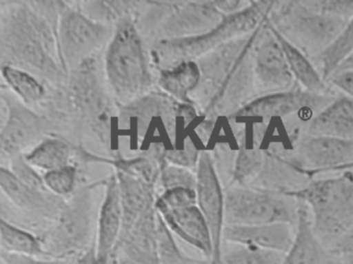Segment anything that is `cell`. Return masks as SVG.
<instances>
[{"label":"cell","mask_w":353,"mask_h":264,"mask_svg":"<svg viewBox=\"0 0 353 264\" xmlns=\"http://www.w3.org/2000/svg\"><path fill=\"white\" fill-rule=\"evenodd\" d=\"M282 192L309 208L314 232L328 250L352 228L353 172Z\"/></svg>","instance_id":"1"},{"label":"cell","mask_w":353,"mask_h":264,"mask_svg":"<svg viewBox=\"0 0 353 264\" xmlns=\"http://www.w3.org/2000/svg\"><path fill=\"white\" fill-rule=\"evenodd\" d=\"M276 1H250L249 7L225 16L214 30L200 36L171 39L159 44L157 59L165 65H179L212 52L226 43L259 30L276 8Z\"/></svg>","instance_id":"2"},{"label":"cell","mask_w":353,"mask_h":264,"mask_svg":"<svg viewBox=\"0 0 353 264\" xmlns=\"http://www.w3.org/2000/svg\"><path fill=\"white\" fill-rule=\"evenodd\" d=\"M107 79L117 100L132 102L148 90L150 73L141 39L130 21L119 24L105 59Z\"/></svg>","instance_id":"3"},{"label":"cell","mask_w":353,"mask_h":264,"mask_svg":"<svg viewBox=\"0 0 353 264\" xmlns=\"http://www.w3.org/2000/svg\"><path fill=\"white\" fill-rule=\"evenodd\" d=\"M270 17L272 26L305 54L320 55L349 21L319 13L303 1H276Z\"/></svg>","instance_id":"4"},{"label":"cell","mask_w":353,"mask_h":264,"mask_svg":"<svg viewBox=\"0 0 353 264\" xmlns=\"http://www.w3.org/2000/svg\"><path fill=\"white\" fill-rule=\"evenodd\" d=\"M301 202L278 190L232 187L225 193V224L232 226L287 223L295 226Z\"/></svg>","instance_id":"5"},{"label":"cell","mask_w":353,"mask_h":264,"mask_svg":"<svg viewBox=\"0 0 353 264\" xmlns=\"http://www.w3.org/2000/svg\"><path fill=\"white\" fill-rule=\"evenodd\" d=\"M44 243L48 257L67 260L94 245H90V204L88 197L80 196L61 207Z\"/></svg>","instance_id":"6"},{"label":"cell","mask_w":353,"mask_h":264,"mask_svg":"<svg viewBox=\"0 0 353 264\" xmlns=\"http://www.w3.org/2000/svg\"><path fill=\"white\" fill-rule=\"evenodd\" d=\"M326 94H315L301 88L270 92L250 101L232 114L236 121L250 119H272L289 115L301 114L310 117L314 111H320L332 102Z\"/></svg>","instance_id":"7"},{"label":"cell","mask_w":353,"mask_h":264,"mask_svg":"<svg viewBox=\"0 0 353 264\" xmlns=\"http://www.w3.org/2000/svg\"><path fill=\"white\" fill-rule=\"evenodd\" d=\"M353 163V139L307 135L301 140L294 159L289 164L303 174L338 172L341 167Z\"/></svg>","instance_id":"8"},{"label":"cell","mask_w":353,"mask_h":264,"mask_svg":"<svg viewBox=\"0 0 353 264\" xmlns=\"http://www.w3.org/2000/svg\"><path fill=\"white\" fill-rule=\"evenodd\" d=\"M196 174L197 206L208 222L212 233L214 253L210 264H220L225 226V193L219 181L210 154L203 152L198 159Z\"/></svg>","instance_id":"9"},{"label":"cell","mask_w":353,"mask_h":264,"mask_svg":"<svg viewBox=\"0 0 353 264\" xmlns=\"http://www.w3.org/2000/svg\"><path fill=\"white\" fill-rule=\"evenodd\" d=\"M107 30L75 11H65L59 26V44L65 63L77 67L100 48Z\"/></svg>","instance_id":"10"},{"label":"cell","mask_w":353,"mask_h":264,"mask_svg":"<svg viewBox=\"0 0 353 264\" xmlns=\"http://www.w3.org/2000/svg\"><path fill=\"white\" fill-rule=\"evenodd\" d=\"M262 32L253 53L254 73L262 88L266 90L272 92L290 90L294 84V78L280 43L268 28V20Z\"/></svg>","instance_id":"11"},{"label":"cell","mask_w":353,"mask_h":264,"mask_svg":"<svg viewBox=\"0 0 353 264\" xmlns=\"http://www.w3.org/2000/svg\"><path fill=\"white\" fill-rule=\"evenodd\" d=\"M123 216L119 179L112 176L107 185L104 200L99 212L97 238L94 241L99 263L109 264L117 253L123 233Z\"/></svg>","instance_id":"12"},{"label":"cell","mask_w":353,"mask_h":264,"mask_svg":"<svg viewBox=\"0 0 353 264\" xmlns=\"http://www.w3.org/2000/svg\"><path fill=\"white\" fill-rule=\"evenodd\" d=\"M295 226L287 223L232 226L227 225L223 241L241 247L265 250L286 254L292 245Z\"/></svg>","instance_id":"13"},{"label":"cell","mask_w":353,"mask_h":264,"mask_svg":"<svg viewBox=\"0 0 353 264\" xmlns=\"http://www.w3.org/2000/svg\"><path fill=\"white\" fill-rule=\"evenodd\" d=\"M117 252L125 264H160L156 208L148 210L121 239Z\"/></svg>","instance_id":"14"},{"label":"cell","mask_w":353,"mask_h":264,"mask_svg":"<svg viewBox=\"0 0 353 264\" xmlns=\"http://www.w3.org/2000/svg\"><path fill=\"white\" fill-rule=\"evenodd\" d=\"M173 234L199 251L210 262L214 253L212 233L197 205L185 206L158 214Z\"/></svg>","instance_id":"15"},{"label":"cell","mask_w":353,"mask_h":264,"mask_svg":"<svg viewBox=\"0 0 353 264\" xmlns=\"http://www.w3.org/2000/svg\"><path fill=\"white\" fill-rule=\"evenodd\" d=\"M339 259L314 232L311 214L305 204H299L292 245L285 254L282 264H332Z\"/></svg>","instance_id":"16"},{"label":"cell","mask_w":353,"mask_h":264,"mask_svg":"<svg viewBox=\"0 0 353 264\" xmlns=\"http://www.w3.org/2000/svg\"><path fill=\"white\" fill-rule=\"evenodd\" d=\"M0 185L3 193L24 212L41 216H57L61 207L55 205L53 200L49 199L46 191L36 189L19 179L15 173L1 168L0 170Z\"/></svg>","instance_id":"17"},{"label":"cell","mask_w":353,"mask_h":264,"mask_svg":"<svg viewBox=\"0 0 353 264\" xmlns=\"http://www.w3.org/2000/svg\"><path fill=\"white\" fill-rule=\"evenodd\" d=\"M307 135L353 139V99L341 97L311 119Z\"/></svg>","instance_id":"18"},{"label":"cell","mask_w":353,"mask_h":264,"mask_svg":"<svg viewBox=\"0 0 353 264\" xmlns=\"http://www.w3.org/2000/svg\"><path fill=\"white\" fill-rule=\"evenodd\" d=\"M117 179L123 216L121 239L148 210L154 207L156 200L152 195V185L144 181L123 172L117 174Z\"/></svg>","instance_id":"19"},{"label":"cell","mask_w":353,"mask_h":264,"mask_svg":"<svg viewBox=\"0 0 353 264\" xmlns=\"http://www.w3.org/2000/svg\"><path fill=\"white\" fill-rule=\"evenodd\" d=\"M268 26L272 34L276 36V40L282 47L288 63L289 69L292 74L294 81L299 84V88H303L305 92L315 94H325L326 83L325 80L322 77L321 73L316 69L315 65L310 61L307 55L301 50L299 47L295 46L288 39L285 38L268 19Z\"/></svg>","instance_id":"20"},{"label":"cell","mask_w":353,"mask_h":264,"mask_svg":"<svg viewBox=\"0 0 353 264\" xmlns=\"http://www.w3.org/2000/svg\"><path fill=\"white\" fill-rule=\"evenodd\" d=\"M224 17L212 1L190 3L189 7H185L172 18L168 30L171 34H176L174 39L200 36L214 30Z\"/></svg>","instance_id":"21"},{"label":"cell","mask_w":353,"mask_h":264,"mask_svg":"<svg viewBox=\"0 0 353 264\" xmlns=\"http://www.w3.org/2000/svg\"><path fill=\"white\" fill-rule=\"evenodd\" d=\"M41 119L26 109L17 106L8 116L1 132L3 154H17L38 138L42 131Z\"/></svg>","instance_id":"22"},{"label":"cell","mask_w":353,"mask_h":264,"mask_svg":"<svg viewBox=\"0 0 353 264\" xmlns=\"http://www.w3.org/2000/svg\"><path fill=\"white\" fill-rule=\"evenodd\" d=\"M32 24V20L30 18L26 20V23L24 20H21L20 23H14L13 30L10 34V43L21 59L36 67L42 68L43 65H46V55L43 51L45 46V34H40L44 30H41L40 26H37L36 21L34 26Z\"/></svg>","instance_id":"23"},{"label":"cell","mask_w":353,"mask_h":264,"mask_svg":"<svg viewBox=\"0 0 353 264\" xmlns=\"http://www.w3.org/2000/svg\"><path fill=\"white\" fill-rule=\"evenodd\" d=\"M0 245L3 253L30 257H48L44 239L8 222L5 219H1L0 222Z\"/></svg>","instance_id":"24"},{"label":"cell","mask_w":353,"mask_h":264,"mask_svg":"<svg viewBox=\"0 0 353 264\" xmlns=\"http://www.w3.org/2000/svg\"><path fill=\"white\" fill-rule=\"evenodd\" d=\"M201 72L194 61L179 63L161 74V88L176 100L190 103L189 94L199 84Z\"/></svg>","instance_id":"25"},{"label":"cell","mask_w":353,"mask_h":264,"mask_svg":"<svg viewBox=\"0 0 353 264\" xmlns=\"http://www.w3.org/2000/svg\"><path fill=\"white\" fill-rule=\"evenodd\" d=\"M353 55V19L345 26L336 40L318 55L323 79L327 80L336 73V70Z\"/></svg>","instance_id":"26"},{"label":"cell","mask_w":353,"mask_h":264,"mask_svg":"<svg viewBox=\"0 0 353 264\" xmlns=\"http://www.w3.org/2000/svg\"><path fill=\"white\" fill-rule=\"evenodd\" d=\"M70 158L71 148L67 143L61 140L49 139L28 154L26 162L47 173L69 166Z\"/></svg>","instance_id":"27"},{"label":"cell","mask_w":353,"mask_h":264,"mask_svg":"<svg viewBox=\"0 0 353 264\" xmlns=\"http://www.w3.org/2000/svg\"><path fill=\"white\" fill-rule=\"evenodd\" d=\"M263 150L255 143H243L235 161L233 181L241 187H248L261 172L263 166Z\"/></svg>","instance_id":"28"},{"label":"cell","mask_w":353,"mask_h":264,"mask_svg":"<svg viewBox=\"0 0 353 264\" xmlns=\"http://www.w3.org/2000/svg\"><path fill=\"white\" fill-rule=\"evenodd\" d=\"M3 76L10 88L24 101L34 104L42 100L44 88L42 84L26 72L13 67H3Z\"/></svg>","instance_id":"29"},{"label":"cell","mask_w":353,"mask_h":264,"mask_svg":"<svg viewBox=\"0 0 353 264\" xmlns=\"http://www.w3.org/2000/svg\"><path fill=\"white\" fill-rule=\"evenodd\" d=\"M158 214V212H157ZM158 241L160 264H210L206 260L194 259L185 255L174 241L173 233L169 230L158 214Z\"/></svg>","instance_id":"30"},{"label":"cell","mask_w":353,"mask_h":264,"mask_svg":"<svg viewBox=\"0 0 353 264\" xmlns=\"http://www.w3.org/2000/svg\"><path fill=\"white\" fill-rule=\"evenodd\" d=\"M284 253L235 245L222 252L220 264H282Z\"/></svg>","instance_id":"31"},{"label":"cell","mask_w":353,"mask_h":264,"mask_svg":"<svg viewBox=\"0 0 353 264\" xmlns=\"http://www.w3.org/2000/svg\"><path fill=\"white\" fill-rule=\"evenodd\" d=\"M191 205H197V196L195 190L187 187L166 190L154 202L158 214Z\"/></svg>","instance_id":"32"},{"label":"cell","mask_w":353,"mask_h":264,"mask_svg":"<svg viewBox=\"0 0 353 264\" xmlns=\"http://www.w3.org/2000/svg\"><path fill=\"white\" fill-rule=\"evenodd\" d=\"M47 191L55 196H68L75 187L76 171L73 167L68 166L59 170L47 172L43 176Z\"/></svg>","instance_id":"33"},{"label":"cell","mask_w":353,"mask_h":264,"mask_svg":"<svg viewBox=\"0 0 353 264\" xmlns=\"http://www.w3.org/2000/svg\"><path fill=\"white\" fill-rule=\"evenodd\" d=\"M307 8L350 21L353 19V0H309L303 1Z\"/></svg>","instance_id":"34"},{"label":"cell","mask_w":353,"mask_h":264,"mask_svg":"<svg viewBox=\"0 0 353 264\" xmlns=\"http://www.w3.org/2000/svg\"><path fill=\"white\" fill-rule=\"evenodd\" d=\"M162 181L165 191L175 189V187H187V189L194 190L196 187V176L185 169L175 165H168L165 167Z\"/></svg>","instance_id":"35"},{"label":"cell","mask_w":353,"mask_h":264,"mask_svg":"<svg viewBox=\"0 0 353 264\" xmlns=\"http://www.w3.org/2000/svg\"><path fill=\"white\" fill-rule=\"evenodd\" d=\"M68 260L59 259V258L12 255V254L1 252L3 264H68Z\"/></svg>","instance_id":"36"},{"label":"cell","mask_w":353,"mask_h":264,"mask_svg":"<svg viewBox=\"0 0 353 264\" xmlns=\"http://www.w3.org/2000/svg\"><path fill=\"white\" fill-rule=\"evenodd\" d=\"M327 82L342 92L345 97L353 99V69L336 72Z\"/></svg>","instance_id":"37"},{"label":"cell","mask_w":353,"mask_h":264,"mask_svg":"<svg viewBox=\"0 0 353 264\" xmlns=\"http://www.w3.org/2000/svg\"><path fill=\"white\" fill-rule=\"evenodd\" d=\"M212 3L214 7L224 16L239 13L250 5V1H241V0H218Z\"/></svg>","instance_id":"38"},{"label":"cell","mask_w":353,"mask_h":264,"mask_svg":"<svg viewBox=\"0 0 353 264\" xmlns=\"http://www.w3.org/2000/svg\"><path fill=\"white\" fill-rule=\"evenodd\" d=\"M332 255H353V227L330 250Z\"/></svg>","instance_id":"39"},{"label":"cell","mask_w":353,"mask_h":264,"mask_svg":"<svg viewBox=\"0 0 353 264\" xmlns=\"http://www.w3.org/2000/svg\"><path fill=\"white\" fill-rule=\"evenodd\" d=\"M68 264H100L99 263L98 258H97L94 243L90 249L68 260Z\"/></svg>","instance_id":"40"},{"label":"cell","mask_w":353,"mask_h":264,"mask_svg":"<svg viewBox=\"0 0 353 264\" xmlns=\"http://www.w3.org/2000/svg\"><path fill=\"white\" fill-rule=\"evenodd\" d=\"M341 264H353V255L340 256Z\"/></svg>","instance_id":"41"},{"label":"cell","mask_w":353,"mask_h":264,"mask_svg":"<svg viewBox=\"0 0 353 264\" xmlns=\"http://www.w3.org/2000/svg\"><path fill=\"white\" fill-rule=\"evenodd\" d=\"M353 170V163H350V164L345 165V166L341 167L339 169L338 172H347V171Z\"/></svg>","instance_id":"42"},{"label":"cell","mask_w":353,"mask_h":264,"mask_svg":"<svg viewBox=\"0 0 353 264\" xmlns=\"http://www.w3.org/2000/svg\"><path fill=\"white\" fill-rule=\"evenodd\" d=\"M340 259V258H339ZM332 264H341L340 260H339V262H336V263H332Z\"/></svg>","instance_id":"43"}]
</instances>
